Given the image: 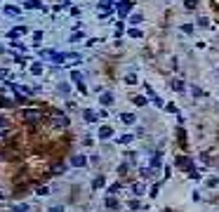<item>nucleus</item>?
I'll list each match as a JSON object with an SVG mask.
<instances>
[{
	"instance_id": "f03ea898",
	"label": "nucleus",
	"mask_w": 219,
	"mask_h": 212,
	"mask_svg": "<svg viewBox=\"0 0 219 212\" xmlns=\"http://www.w3.org/2000/svg\"><path fill=\"white\" fill-rule=\"evenodd\" d=\"M99 137H111V127H102L99 130Z\"/></svg>"
},
{
	"instance_id": "f257e3e1",
	"label": "nucleus",
	"mask_w": 219,
	"mask_h": 212,
	"mask_svg": "<svg viewBox=\"0 0 219 212\" xmlns=\"http://www.w3.org/2000/svg\"><path fill=\"white\" fill-rule=\"evenodd\" d=\"M177 165L179 167H186V170H193V163L188 158H177Z\"/></svg>"
}]
</instances>
